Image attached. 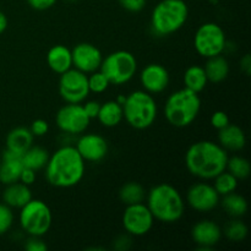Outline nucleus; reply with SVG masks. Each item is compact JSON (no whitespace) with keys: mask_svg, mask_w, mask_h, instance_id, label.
Returning a JSON list of instances; mask_svg holds the SVG:
<instances>
[{"mask_svg":"<svg viewBox=\"0 0 251 251\" xmlns=\"http://www.w3.org/2000/svg\"><path fill=\"white\" fill-rule=\"evenodd\" d=\"M85 161L73 145H64L49 156L46 179L56 189H69L77 185L85 176Z\"/></svg>","mask_w":251,"mask_h":251,"instance_id":"nucleus-1","label":"nucleus"},{"mask_svg":"<svg viewBox=\"0 0 251 251\" xmlns=\"http://www.w3.org/2000/svg\"><path fill=\"white\" fill-rule=\"evenodd\" d=\"M228 157V152L218 142L201 140L188 149L185 166L191 176L202 180H212L226 171Z\"/></svg>","mask_w":251,"mask_h":251,"instance_id":"nucleus-2","label":"nucleus"},{"mask_svg":"<svg viewBox=\"0 0 251 251\" xmlns=\"http://www.w3.org/2000/svg\"><path fill=\"white\" fill-rule=\"evenodd\" d=\"M147 207L154 221L162 223H176L185 212V200L176 186L162 183L153 186L146 194Z\"/></svg>","mask_w":251,"mask_h":251,"instance_id":"nucleus-3","label":"nucleus"},{"mask_svg":"<svg viewBox=\"0 0 251 251\" xmlns=\"http://www.w3.org/2000/svg\"><path fill=\"white\" fill-rule=\"evenodd\" d=\"M201 110V98L199 93L188 88L176 91L164 103V117L174 127L190 126Z\"/></svg>","mask_w":251,"mask_h":251,"instance_id":"nucleus-4","label":"nucleus"},{"mask_svg":"<svg viewBox=\"0 0 251 251\" xmlns=\"http://www.w3.org/2000/svg\"><path fill=\"white\" fill-rule=\"evenodd\" d=\"M189 17V7L184 0H161L151 14V29L157 37L176 33Z\"/></svg>","mask_w":251,"mask_h":251,"instance_id":"nucleus-5","label":"nucleus"},{"mask_svg":"<svg viewBox=\"0 0 251 251\" xmlns=\"http://www.w3.org/2000/svg\"><path fill=\"white\" fill-rule=\"evenodd\" d=\"M123 115L127 124L136 130L149 129L158 115V107L153 95L137 90L126 96L123 104Z\"/></svg>","mask_w":251,"mask_h":251,"instance_id":"nucleus-6","label":"nucleus"},{"mask_svg":"<svg viewBox=\"0 0 251 251\" xmlns=\"http://www.w3.org/2000/svg\"><path fill=\"white\" fill-rule=\"evenodd\" d=\"M19 221L25 233L32 237H43L50 229L53 215L44 201L32 199L20 208Z\"/></svg>","mask_w":251,"mask_h":251,"instance_id":"nucleus-7","label":"nucleus"},{"mask_svg":"<svg viewBox=\"0 0 251 251\" xmlns=\"http://www.w3.org/2000/svg\"><path fill=\"white\" fill-rule=\"evenodd\" d=\"M100 70L107 76L110 85H125L136 75L137 60L131 51H113L103 58Z\"/></svg>","mask_w":251,"mask_h":251,"instance_id":"nucleus-8","label":"nucleus"},{"mask_svg":"<svg viewBox=\"0 0 251 251\" xmlns=\"http://www.w3.org/2000/svg\"><path fill=\"white\" fill-rule=\"evenodd\" d=\"M227 37L222 27L216 22L202 24L194 36V48L202 58L221 55L226 50Z\"/></svg>","mask_w":251,"mask_h":251,"instance_id":"nucleus-9","label":"nucleus"},{"mask_svg":"<svg viewBox=\"0 0 251 251\" xmlns=\"http://www.w3.org/2000/svg\"><path fill=\"white\" fill-rule=\"evenodd\" d=\"M59 95L66 103H83L90 95L88 75L75 68L63 73L59 78Z\"/></svg>","mask_w":251,"mask_h":251,"instance_id":"nucleus-10","label":"nucleus"},{"mask_svg":"<svg viewBox=\"0 0 251 251\" xmlns=\"http://www.w3.org/2000/svg\"><path fill=\"white\" fill-rule=\"evenodd\" d=\"M91 119L81 103H66L58 110L55 124L65 135H81L88 129Z\"/></svg>","mask_w":251,"mask_h":251,"instance_id":"nucleus-11","label":"nucleus"},{"mask_svg":"<svg viewBox=\"0 0 251 251\" xmlns=\"http://www.w3.org/2000/svg\"><path fill=\"white\" fill-rule=\"evenodd\" d=\"M123 227L131 237H144L153 228L154 218L144 202L127 205L123 213Z\"/></svg>","mask_w":251,"mask_h":251,"instance_id":"nucleus-12","label":"nucleus"},{"mask_svg":"<svg viewBox=\"0 0 251 251\" xmlns=\"http://www.w3.org/2000/svg\"><path fill=\"white\" fill-rule=\"evenodd\" d=\"M221 196L212 184L196 183L186 193V203L196 212L207 213L220 205Z\"/></svg>","mask_w":251,"mask_h":251,"instance_id":"nucleus-13","label":"nucleus"},{"mask_svg":"<svg viewBox=\"0 0 251 251\" xmlns=\"http://www.w3.org/2000/svg\"><path fill=\"white\" fill-rule=\"evenodd\" d=\"M73 56V68L82 71L85 74H92L100 70L103 60V54L95 44L78 43L71 49Z\"/></svg>","mask_w":251,"mask_h":251,"instance_id":"nucleus-14","label":"nucleus"},{"mask_svg":"<svg viewBox=\"0 0 251 251\" xmlns=\"http://www.w3.org/2000/svg\"><path fill=\"white\" fill-rule=\"evenodd\" d=\"M76 150L80 153L85 162L103 161L108 153V142L102 135L90 132V134H81L75 144Z\"/></svg>","mask_w":251,"mask_h":251,"instance_id":"nucleus-15","label":"nucleus"},{"mask_svg":"<svg viewBox=\"0 0 251 251\" xmlns=\"http://www.w3.org/2000/svg\"><path fill=\"white\" fill-rule=\"evenodd\" d=\"M140 82L142 88L151 95H158L168 88L171 76L163 65L157 63L149 64L140 73Z\"/></svg>","mask_w":251,"mask_h":251,"instance_id":"nucleus-16","label":"nucleus"},{"mask_svg":"<svg viewBox=\"0 0 251 251\" xmlns=\"http://www.w3.org/2000/svg\"><path fill=\"white\" fill-rule=\"evenodd\" d=\"M222 229L216 222L211 220H201L191 228V237L194 243L200 249H211L216 247L222 239Z\"/></svg>","mask_w":251,"mask_h":251,"instance_id":"nucleus-17","label":"nucleus"},{"mask_svg":"<svg viewBox=\"0 0 251 251\" xmlns=\"http://www.w3.org/2000/svg\"><path fill=\"white\" fill-rule=\"evenodd\" d=\"M22 169L24 164H22L21 154L5 150L0 162V183L9 185L19 181Z\"/></svg>","mask_w":251,"mask_h":251,"instance_id":"nucleus-18","label":"nucleus"},{"mask_svg":"<svg viewBox=\"0 0 251 251\" xmlns=\"http://www.w3.org/2000/svg\"><path fill=\"white\" fill-rule=\"evenodd\" d=\"M218 144L226 151L239 152L247 145V136L244 130L235 124H228L223 129L218 130Z\"/></svg>","mask_w":251,"mask_h":251,"instance_id":"nucleus-19","label":"nucleus"},{"mask_svg":"<svg viewBox=\"0 0 251 251\" xmlns=\"http://www.w3.org/2000/svg\"><path fill=\"white\" fill-rule=\"evenodd\" d=\"M6 188L2 191V202L11 208H21L32 200V191L28 185H25L21 181L5 185Z\"/></svg>","mask_w":251,"mask_h":251,"instance_id":"nucleus-20","label":"nucleus"},{"mask_svg":"<svg viewBox=\"0 0 251 251\" xmlns=\"http://www.w3.org/2000/svg\"><path fill=\"white\" fill-rule=\"evenodd\" d=\"M47 64L53 73L61 75L63 73L73 68V56L71 49L63 44L51 47L47 53Z\"/></svg>","mask_w":251,"mask_h":251,"instance_id":"nucleus-21","label":"nucleus"},{"mask_svg":"<svg viewBox=\"0 0 251 251\" xmlns=\"http://www.w3.org/2000/svg\"><path fill=\"white\" fill-rule=\"evenodd\" d=\"M33 139L29 129L24 126L15 127L6 136V150L22 156L33 145Z\"/></svg>","mask_w":251,"mask_h":251,"instance_id":"nucleus-22","label":"nucleus"},{"mask_svg":"<svg viewBox=\"0 0 251 251\" xmlns=\"http://www.w3.org/2000/svg\"><path fill=\"white\" fill-rule=\"evenodd\" d=\"M203 69H205L208 82L212 83H220L225 81L228 77L230 71L229 63H228L225 56H222V54L208 58Z\"/></svg>","mask_w":251,"mask_h":251,"instance_id":"nucleus-23","label":"nucleus"},{"mask_svg":"<svg viewBox=\"0 0 251 251\" xmlns=\"http://www.w3.org/2000/svg\"><path fill=\"white\" fill-rule=\"evenodd\" d=\"M97 119L104 127H115L123 122V105L117 100H108L100 104Z\"/></svg>","mask_w":251,"mask_h":251,"instance_id":"nucleus-24","label":"nucleus"},{"mask_svg":"<svg viewBox=\"0 0 251 251\" xmlns=\"http://www.w3.org/2000/svg\"><path fill=\"white\" fill-rule=\"evenodd\" d=\"M183 81L185 88L196 93L202 92L208 83L205 69H203V66L200 65L189 66L185 70V73H184Z\"/></svg>","mask_w":251,"mask_h":251,"instance_id":"nucleus-25","label":"nucleus"},{"mask_svg":"<svg viewBox=\"0 0 251 251\" xmlns=\"http://www.w3.org/2000/svg\"><path fill=\"white\" fill-rule=\"evenodd\" d=\"M222 201H220V203H222L225 212L232 218H240L248 212V208H249L248 201L240 194L233 191V193L222 196Z\"/></svg>","mask_w":251,"mask_h":251,"instance_id":"nucleus-26","label":"nucleus"},{"mask_svg":"<svg viewBox=\"0 0 251 251\" xmlns=\"http://www.w3.org/2000/svg\"><path fill=\"white\" fill-rule=\"evenodd\" d=\"M49 156L46 149L39 146H33L32 145L26 152L21 156L22 164H24L25 168L33 169V171L38 172L44 169V167L47 166V162H48Z\"/></svg>","mask_w":251,"mask_h":251,"instance_id":"nucleus-27","label":"nucleus"},{"mask_svg":"<svg viewBox=\"0 0 251 251\" xmlns=\"http://www.w3.org/2000/svg\"><path fill=\"white\" fill-rule=\"evenodd\" d=\"M119 199L125 205L141 203L146 199V190L144 186L136 181H129L124 184L119 190Z\"/></svg>","mask_w":251,"mask_h":251,"instance_id":"nucleus-28","label":"nucleus"},{"mask_svg":"<svg viewBox=\"0 0 251 251\" xmlns=\"http://www.w3.org/2000/svg\"><path fill=\"white\" fill-rule=\"evenodd\" d=\"M226 171L229 172V173L232 174V176H234L238 180H244V179H247L251 173L250 162L248 161L245 157L238 156V154L228 157Z\"/></svg>","mask_w":251,"mask_h":251,"instance_id":"nucleus-29","label":"nucleus"},{"mask_svg":"<svg viewBox=\"0 0 251 251\" xmlns=\"http://www.w3.org/2000/svg\"><path fill=\"white\" fill-rule=\"evenodd\" d=\"M213 180H215L213 188L216 189V191H217L220 196L228 195V194L237 190L238 181H239L228 171H223L222 173H220L217 176H215Z\"/></svg>","mask_w":251,"mask_h":251,"instance_id":"nucleus-30","label":"nucleus"},{"mask_svg":"<svg viewBox=\"0 0 251 251\" xmlns=\"http://www.w3.org/2000/svg\"><path fill=\"white\" fill-rule=\"evenodd\" d=\"M225 235L229 242L233 243H240L243 240H245V238L248 237V229L247 225L243 222L240 218H234L230 222H228V225L225 227Z\"/></svg>","mask_w":251,"mask_h":251,"instance_id":"nucleus-31","label":"nucleus"},{"mask_svg":"<svg viewBox=\"0 0 251 251\" xmlns=\"http://www.w3.org/2000/svg\"><path fill=\"white\" fill-rule=\"evenodd\" d=\"M109 86V80H108L107 76H105L100 70L95 71V73L90 74V76H88V87H90V92L103 93L108 90Z\"/></svg>","mask_w":251,"mask_h":251,"instance_id":"nucleus-32","label":"nucleus"},{"mask_svg":"<svg viewBox=\"0 0 251 251\" xmlns=\"http://www.w3.org/2000/svg\"><path fill=\"white\" fill-rule=\"evenodd\" d=\"M15 216L12 208L5 205L4 202L0 203V235H4L11 229L14 225Z\"/></svg>","mask_w":251,"mask_h":251,"instance_id":"nucleus-33","label":"nucleus"},{"mask_svg":"<svg viewBox=\"0 0 251 251\" xmlns=\"http://www.w3.org/2000/svg\"><path fill=\"white\" fill-rule=\"evenodd\" d=\"M229 123V117H228L227 113L223 112V110H217V112L213 113L212 117H211V125H212L216 130L223 129V127L227 126Z\"/></svg>","mask_w":251,"mask_h":251,"instance_id":"nucleus-34","label":"nucleus"},{"mask_svg":"<svg viewBox=\"0 0 251 251\" xmlns=\"http://www.w3.org/2000/svg\"><path fill=\"white\" fill-rule=\"evenodd\" d=\"M132 247V237L127 233L120 234L113 240V248L117 251H127Z\"/></svg>","mask_w":251,"mask_h":251,"instance_id":"nucleus-35","label":"nucleus"},{"mask_svg":"<svg viewBox=\"0 0 251 251\" xmlns=\"http://www.w3.org/2000/svg\"><path fill=\"white\" fill-rule=\"evenodd\" d=\"M25 249L27 251H47L48 250V245L42 239V237H32V235H29V238L25 243Z\"/></svg>","mask_w":251,"mask_h":251,"instance_id":"nucleus-36","label":"nucleus"},{"mask_svg":"<svg viewBox=\"0 0 251 251\" xmlns=\"http://www.w3.org/2000/svg\"><path fill=\"white\" fill-rule=\"evenodd\" d=\"M120 6L129 12H140L146 6V0H118Z\"/></svg>","mask_w":251,"mask_h":251,"instance_id":"nucleus-37","label":"nucleus"},{"mask_svg":"<svg viewBox=\"0 0 251 251\" xmlns=\"http://www.w3.org/2000/svg\"><path fill=\"white\" fill-rule=\"evenodd\" d=\"M29 130H31L33 136L42 137L44 135H47V132L49 131V124L43 119H36L34 122H32Z\"/></svg>","mask_w":251,"mask_h":251,"instance_id":"nucleus-38","label":"nucleus"},{"mask_svg":"<svg viewBox=\"0 0 251 251\" xmlns=\"http://www.w3.org/2000/svg\"><path fill=\"white\" fill-rule=\"evenodd\" d=\"M83 110L87 114V117L90 118L91 120L92 119H97L98 112H100V103L97 102V100H87L85 104H82Z\"/></svg>","mask_w":251,"mask_h":251,"instance_id":"nucleus-39","label":"nucleus"},{"mask_svg":"<svg viewBox=\"0 0 251 251\" xmlns=\"http://www.w3.org/2000/svg\"><path fill=\"white\" fill-rule=\"evenodd\" d=\"M29 6L37 11H44L55 5L56 0H27Z\"/></svg>","mask_w":251,"mask_h":251,"instance_id":"nucleus-40","label":"nucleus"},{"mask_svg":"<svg viewBox=\"0 0 251 251\" xmlns=\"http://www.w3.org/2000/svg\"><path fill=\"white\" fill-rule=\"evenodd\" d=\"M37 179V172L33 171V169H29V168H25L22 169L21 172V176H20V180L22 184L25 185H28L31 186L32 184H34Z\"/></svg>","mask_w":251,"mask_h":251,"instance_id":"nucleus-41","label":"nucleus"},{"mask_svg":"<svg viewBox=\"0 0 251 251\" xmlns=\"http://www.w3.org/2000/svg\"><path fill=\"white\" fill-rule=\"evenodd\" d=\"M240 70L244 73L245 75L249 76L251 74V56L250 54H245L242 59H240Z\"/></svg>","mask_w":251,"mask_h":251,"instance_id":"nucleus-42","label":"nucleus"},{"mask_svg":"<svg viewBox=\"0 0 251 251\" xmlns=\"http://www.w3.org/2000/svg\"><path fill=\"white\" fill-rule=\"evenodd\" d=\"M7 28V17L2 11H0V34L6 31Z\"/></svg>","mask_w":251,"mask_h":251,"instance_id":"nucleus-43","label":"nucleus"},{"mask_svg":"<svg viewBox=\"0 0 251 251\" xmlns=\"http://www.w3.org/2000/svg\"><path fill=\"white\" fill-rule=\"evenodd\" d=\"M125 98H126V96H124V95H120V96H118V97H117V100H117V102L118 103H119V104H124V102H125Z\"/></svg>","mask_w":251,"mask_h":251,"instance_id":"nucleus-44","label":"nucleus"},{"mask_svg":"<svg viewBox=\"0 0 251 251\" xmlns=\"http://www.w3.org/2000/svg\"><path fill=\"white\" fill-rule=\"evenodd\" d=\"M66 1H69V2H75V1H78V0H66Z\"/></svg>","mask_w":251,"mask_h":251,"instance_id":"nucleus-45","label":"nucleus"},{"mask_svg":"<svg viewBox=\"0 0 251 251\" xmlns=\"http://www.w3.org/2000/svg\"><path fill=\"white\" fill-rule=\"evenodd\" d=\"M0 162H1V154H0Z\"/></svg>","mask_w":251,"mask_h":251,"instance_id":"nucleus-46","label":"nucleus"}]
</instances>
